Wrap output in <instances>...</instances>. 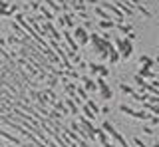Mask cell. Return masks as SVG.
I'll return each mask as SVG.
<instances>
[{
  "label": "cell",
  "mask_w": 159,
  "mask_h": 147,
  "mask_svg": "<svg viewBox=\"0 0 159 147\" xmlns=\"http://www.w3.org/2000/svg\"><path fill=\"white\" fill-rule=\"evenodd\" d=\"M96 14H98V16H102V18H107V14L103 12V10H99V8H96Z\"/></svg>",
  "instance_id": "cell-5"
},
{
  "label": "cell",
  "mask_w": 159,
  "mask_h": 147,
  "mask_svg": "<svg viewBox=\"0 0 159 147\" xmlns=\"http://www.w3.org/2000/svg\"><path fill=\"white\" fill-rule=\"evenodd\" d=\"M64 38H66V40H68V44L72 46V52H76V50H78V46H76V42H74V38L70 36L68 32H64Z\"/></svg>",
  "instance_id": "cell-3"
},
{
  "label": "cell",
  "mask_w": 159,
  "mask_h": 147,
  "mask_svg": "<svg viewBox=\"0 0 159 147\" xmlns=\"http://www.w3.org/2000/svg\"><path fill=\"white\" fill-rule=\"evenodd\" d=\"M99 26H102V28H113V26H116V22H111V20H102V22H99Z\"/></svg>",
  "instance_id": "cell-4"
},
{
  "label": "cell",
  "mask_w": 159,
  "mask_h": 147,
  "mask_svg": "<svg viewBox=\"0 0 159 147\" xmlns=\"http://www.w3.org/2000/svg\"><path fill=\"white\" fill-rule=\"evenodd\" d=\"M76 38H78V42H80V44H88V42H89V34L84 30L82 26L76 28Z\"/></svg>",
  "instance_id": "cell-2"
},
{
  "label": "cell",
  "mask_w": 159,
  "mask_h": 147,
  "mask_svg": "<svg viewBox=\"0 0 159 147\" xmlns=\"http://www.w3.org/2000/svg\"><path fill=\"white\" fill-rule=\"evenodd\" d=\"M116 44H117L119 50H121V52H119V56H121V58H129V54H131V50H133L131 40H127V38H117Z\"/></svg>",
  "instance_id": "cell-1"
}]
</instances>
